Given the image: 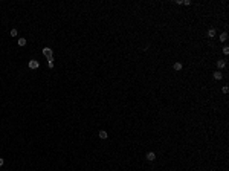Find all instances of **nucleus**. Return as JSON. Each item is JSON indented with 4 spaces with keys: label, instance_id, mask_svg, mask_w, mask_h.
I'll return each instance as SVG.
<instances>
[{
    "label": "nucleus",
    "instance_id": "obj_3",
    "mask_svg": "<svg viewBox=\"0 0 229 171\" xmlns=\"http://www.w3.org/2000/svg\"><path fill=\"white\" fill-rule=\"evenodd\" d=\"M98 136L101 138V139H107V138H108V133L105 130H101V131H98Z\"/></svg>",
    "mask_w": 229,
    "mask_h": 171
},
{
    "label": "nucleus",
    "instance_id": "obj_6",
    "mask_svg": "<svg viewBox=\"0 0 229 171\" xmlns=\"http://www.w3.org/2000/svg\"><path fill=\"white\" fill-rule=\"evenodd\" d=\"M215 35H217L215 29H209V31H208V37L209 38H215Z\"/></svg>",
    "mask_w": 229,
    "mask_h": 171
},
{
    "label": "nucleus",
    "instance_id": "obj_13",
    "mask_svg": "<svg viewBox=\"0 0 229 171\" xmlns=\"http://www.w3.org/2000/svg\"><path fill=\"white\" fill-rule=\"evenodd\" d=\"M223 54H225V55H229V47H228V46L223 47Z\"/></svg>",
    "mask_w": 229,
    "mask_h": 171
},
{
    "label": "nucleus",
    "instance_id": "obj_12",
    "mask_svg": "<svg viewBox=\"0 0 229 171\" xmlns=\"http://www.w3.org/2000/svg\"><path fill=\"white\" fill-rule=\"evenodd\" d=\"M9 34H11V37H17V29H11V32H9Z\"/></svg>",
    "mask_w": 229,
    "mask_h": 171
},
{
    "label": "nucleus",
    "instance_id": "obj_4",
    "mask_svg": "<svg viewBox=\"0 0 229 171\" xmlns=\"http://www.w3.org/2000/svg\"><path fill=\"white\" fill-rule=\"evenodd\" d=\"M154 159H156V153H153V151H150V153H147V160H150V162H153Z\"/></svg>",
    "mask_w": 229,
    "mask_h": 171
},
{
    "label": "nucleus",
    "instance_id": "obj_5",
    "mask_svg": "<svg viewBox=\"0 0 229 171\" xmlns=\"http://www.w3.org/2000/svg\"><path fill=\"white\" fill-rule=\"evenodd\" d=\"M217 67H218V69H225V67H226V61H225V60H218L217 61Z\"/></svg>",
    "mask_w": 229,
    "mask_h": 171
},
{
    "label": "nucleus",
    "instance_id": "obj_14",
    "mask_svg": "<svg viewBox=\"0 0 229 171\" xmlns=\"http://www.w3.org/2000/svg\"><path fill=\"white\" fill-rule=\"evenodd\" d=\"M183 5H186V6H189V5H191V2H189V0H183Z\"/></svg>",
    "mask_w": 229,
    "mask_h": 171
},
{
    "label": "nucleus",
    "instance_id": "obj_11",
    "mask_svg": "<svg viewBox=\"0 0 229 171\" xmlns=\"http://www.w3.org/2000/svg\"><path fill=\"white\" fill-rule=\"evenodd\" d=\"M47 66H49V69H52V67H54V57L47 60Z\"/></svg>",
    "mask_w": 229,
    "mask_h": 171
},
{
    "label": "nucleus",
    "instance_id": "obj_10",
    "mask_svg": "<svg viewBox=\"0 0 229 171\" xmlns=\"http://www.w3.org/2000/svg\"><path fill=\"white\" fill-rule=\"evenodd\" d=\"M226 40H228V34H226V32L220 34V41H226Z\"/></svg>",
    "mask_w": 229,
    "mask_h": 171
},
{
    "label": "nucleus",
    "instance_id": "obj_2",
    "mask_svg": "<svg viewBox=\"0 0 229 171\" xmlns=\"http://www.w3.org/2000/svg\"><path fill=\"white\" fill-rule=\"evenodd\" d=\"M28 66H29V69H38V67H40V63H38L37 60H31Z\"/></svg>",
    "mask_w": 229,
    "mask_h": 171
},
{
    "label": "nucleus",
    "instance_id": "obj_1",
    "mask_svg": "<svg viewBox=\"0 0 229 171\" xmlns=\"http://www.w3.org/2000/svg\"><path fill=\"white\" fill-rule=\"evenodd\" d=\"M52 49H50V47H43V55L47 58V60H49V58H52Z\"/></svg>",
    "mask_w": 229,
    "mask_h": 171
},
{
    "label": "nucleus",
    "instance_id": "obj_7",
    "mask_svg": "<svg viewBox=\"0 0 229 171\" xmlns=\"http://www.w3.org/2000/svg\"><path fill=\"white\" fill-rule=\"evenodd\" d=\"M214 78L215 79H221L223 78V73H221L220 70H217V72H214Z\"/></svg>",
    "mask_w": 229,
    "mask_h": 171
},
{
    "label": "nucleus",
    "instance_id": "obj_15",
    "mask_svg": "<svg viewBox=\"0 0 229 171\" xmlns=\"http://www.w3.org/2000/svg\"><path fill=\"white\" fill-rule=\"evenodd\" d=\"M228 92H229V89H228L226 86H225V87H223V93H228Z\"/></svg>",
    "mask_w": 229,
    "mask_h": 171
},
{
    "label": "nucleus",
    "instance_id": "obj_9",
    "mask_svg": "<svg viewBox=\"0 0 229 171\" xmlns=\"http://www.w3.org/2000/svg\"><path fill=\"white\" fill-rule=\"evenodd\" d=\"M173 67H174V70H182V67H183V66H182V63H174V66H173Z\"/></svg>",
    "mask_w": 229,
    "mask_h": 171
},
{
    "label": "nucleus",
    "instance_id": "obj_16",
    "mask_svg": "<svg viewBox=\"0 0 229 171\" xmlns=\"http://www.w3.org/2000/svg\"><path fill=\"white\" fill-rule=\"evenodd\" d=\"M3 163H5V160H3V159H2V157H0V167H2V165H3Z\"/></svg>",
    "mask_w": 229,
    "mask_h": 171
},
{
    "label": "nucleus",
    "instance_id": "obj_8",
    "mask_svg": "<svg viewBox=\"0 0 229 171\" xmlns=\"http://www.w3.org/2000/svg\"><path fill=\"white\" fill-rule=\"evenodd\" d=\"M18 46H21V47H23V46H26V38H23V37H21V38H18Z\"/></svg>",
    "mask_w": 229,
    "mask_h": 171
}]
</instances>
